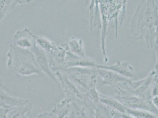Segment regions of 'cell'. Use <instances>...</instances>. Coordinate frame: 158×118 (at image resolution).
<instances>
[{"label": "cell", "mask_w": 158, "mask_h": 118, "mask_svg": "<svg viewBox=\"0 0 158 118\" xmlns=\"http://www.w3.org/2000/svg\"><path fill=\"white\" fill-rule=\"evenodd\" d=\"M158 25V7L155 1H142L131 23V34L136 40H144L148 48L155 44V32Z\"/></svg>", "instance_id": "1"}, {"label": "cell", "mask_w": 158, "mask_h": 118, "mask_svg": "<svg viewBox=\"0 0 158 118\" xmlns=\"http://www.w3.org/2000/svg\"><path fill=\"white\" fill-rule=\"evenodd\" d=\"M7 66L10 71L17 76L31 78L43 76L33 52L10 44L7 54Z\"/></svg>", "instance_id": "2"}, {"label": "cell", "mask_w": 158, "mask_h": 118, "mask_svg": "<svg viewBox=\"0 0 158 118\" xmlns=\"http://www.w3.org/2000/svg\"><path fill=\"white\" fill-rule=\"evenodd\" d=\"M57 71L65 74L83 94L90 89L97 87L99 76L97 68L69 67Z\"/></svg>", "instance_id": "3"}, {"label": "cell", "mask_w": 158, "mask_h": 118, "mask_svg": "<svg viewBox=\"0 0 158 118\" xmlns=\"http://www.w3.org/2000/svg\"><path fill=\"white\" fill-rule=\"evenodd\" d=\"M35 43L46 53L50 69L54 73L63 68L67 53L63 44L58 46L45 37L37 36H35Z\"/></svg>", "instance_id": "4"}, {"label": "cell", "mask_w": 158, "mask_h": 118, "mask_svg": "<svg viewBox=\"0 0 158 118\" xmlns=\"http://www.w3.org/2000/svg\"><path fill=\"white\" fill-rule=\"evenodd\" d=\"M114 89L116 92L114 98L126 108L147 111L153 113L158 117V110L152 103L151 100L134 95L119 85Z\"/></svg>", "instance_id": "5"}, {"label": "cell", "mask_w": 158, "mask_h": 118, "mask_svg": "<svg viewBox=\"0 0 158 118\" xmlns=\"http://www.w3.org/2000/svg\"><path fill=\"white\" fill-rule=\"evenodd\" d=\"M156 75V71L153 69L145 78L138 80H129L122 84V85L125 87L124 89L133 95L151 100L152 86Z\"/></svg>", "instance_id": "6"}, {"label": "cell", "mask_w": 158, "mask_h": 118, "mask_svg": "<svg viewBox=\"0 0 158 118\" xmlns=\"http://www.w3.org/2000/svg\"><path fill=\"white\" fill-rule=\"evenodd\" d=\"M127 1H108V19L114 22L116 38L125 19Z\"/></svg>", "instance_id": "7"}, {"label": "cell", "mask_w": 158, "mask_h": 118, "mask_svg": "<svg viewBox=\"0 0 158 118\" xmlns=\"http://www.w3.org/2000/svg\"><path fill=\"white\" fill-rule=\"evenodd\" d=\"M99 10L101 18V36H100V47L102 50L103 60L105 63H108L109 59L107 56L106 47V40L108 33V26L109 20L108 19V1H99Z\"/></svg>", "instance_id": "8"}, {"label": "cell", "mask_w": 158, "mask_h": 118, "mask_svg": "<svg viewBox=\"0 0 158 118\" xmlns=\"http://www.w3.org/2000/svg\"><path fill=\"white\" fill-rule=\"evenodd\" d=\"M28 100L19 98L14 96L12 92L4 85L0 79V107H17L29 103Z\"/></svg>", "instance_id": "9"}, {"label": "cell", "mask_w": 158, "mask_h": 118, "mask_svg": "<svg viewBox=\"0 0 158 118\" xmlns=\"http://www.w3.org/2000/svg\"><path fill=\"white\" fill-rule=\"evenodd\" d=\"M66 118H94V107L82 100H72L70 112Z\"/></svg>", "instance_id": "10"}, {"label": "cell", "mask_w": 158, "mask_h": 118, "mask_svg": "<svg viewBox=\"0 0 158 118\" xmlns=\"http://www.w3.org/2000/svg\"><path fill=\"white\" fill-rule=\"evenodd\" d=\"M55 76L57 79L59 83L61 86L64 93L65 94V98L70 101L76 99L83 100V93L80 91L79 89L72 83L65 74L60 71H56Z\"/></svg>", "instance_id": "11"}, {"label": "cell", "mask_w": 158, "mask_h": 118, "mask_svg": "<svg viewBox=\"0 0 158 118\" xmlns=\"http://www.w3.org/2000/svg\"><path fill=\"white\" fill-rule=\"evenodd\" d=\"M97 68L111 70L118 73L126 79L131 80H135V79L137 78L134 67L129 62L127 61L118 60L114 64L109 66L99 65L97 66Z\"/></svg>", "instance_id": "12"}, {"label": "cell", "mask_w": 158, "mask_h": 118, "mask_svg": "<svg viewBox=\"0 0 158 118\" xmlns=\"http://www.w3.org/2000/svg\"><path fill=\"white\" fill-rule=\"evenodd\" d=\"M13 44L21 49L31 50L36 45L35 35L33 34L27 28L19 30L14 36Z\"/></svg>", "instance_id": "13"}, {"label": "cell", "mask_w": 158, "mask_h": 118, "mask_svg": "<svg viewBox=\"0 0 158 118\" xmlns=\"http://www.w3.org/2000/svg\"><path fill=\"white\" fill-rule=\"evenodd\" d=\"M98 64L96 60L89 57H81L73 54L67 50L66 59L63 68L69 67H87V68H97Z\"/></svg>", "instance_id": "14"}, {"label": "cell", "mask_w": 158, "mask_h": 118, "mask_svg": "<svg viewBox=\"0 0 158 118\" xmlns=\"http://www.w3.org/2000/svg\"><path fill=\"white\" fill-rule=\"evenodd\" d=\"M31 51L33 52L36 62L41 72L43 74H46L50 79L53 80L57 83H59L55 74L50 69L48 59L44 51L37 45L34 46Z\"/></svg>", "instance_id": "15"}, {"label": "cell", "mask_w": 158, "mask_h": 118, "mask_svg": "<svg viewBox=\"0 0 158 118\" xmlns=\"http://www.w3.org/2000/svg\"><path fill=\"white\" fill-rule=\"evenodd\" d=\"M97 72L99 77L102 79V85L115 87L131 80L111 70L97 68Z\"/></svg>", "instance_id": "16"}, {"label": "cell", "mask_w": 158, "mask_h": 118, "mask_svg": "<svg viewBox=\"0 0 158 118\" xmlns=\"http://www.w3.org/2000/svg\"><path fill=\"white\" fill-rule=\"evenodd\" d=\"M63 45L66 47L67 50L73 54L81 57H87L84 43L81 39L72 37Z\"/></svg>", "instance_id": "17"}, {"label": "cell", "mask_w": 158, "mask_h": 118, "mask_svg": "<svg viewBox=\"0 0 158 118\" xmlns=\"http://www.w3.org/2000/svg\"><path fill=\"white\" fill-rule=\"evenodd\" d=\"M100 102L113 111L118 112L120 113H126L127 108L114 97L101 94L100 97Z\"/></svg>", "instance_id": "18"}, {"label": "cell", "mask_w": 158, "mask_h": 118, "mask_svg": "<svg viewBox=\"0 0 158 118\" xmlns=\"http://www.w3.org/2000/svg\"><path fill=\"white\" fill-rule=\"evenodd\" d=\"M31 0H1L0 1V21L18 5L30 3Z\"/></svg>", "instance_id": "19"}, {"label": "cell", "mask_w": 158, "mask_h": 118, "mask_svg": "<svg viewBox=\"0 0 158 118\" xmlns=\"http://www.w3.org/2000/svg\"><path fill=\"white\" fill-rule=\"evenodd\" d=\"M99 13H100L99 1H90L87 7V14L89 20L90 32H92L93 30L98 24L97 20Z\"/></svg>", "instance_id": "20"}, {"label": "cell", "mask_w": 158, "mask_h": 118, "mask_svg": "<svg viewBox=\"0 0 158 118\" xmlns=\"http://www.w3.org/2000/svg\"><path fill=\"white\" fill-rule=\"evenodd\" d=\"M71 102L67 99H64L56 105L52 112L57 118H66L70 112Z\"/></svg>", "instance_id": "21"}, {"label": "cell", "mask_w": 158, "mask_h": 118, "mask_svg": "<svg viewBox=\"0 0 158 118\" xmlns=\"http://www.w3.org/2000/svg\"><path fill=\"white\" fill-rule=\"evenodd\" d=\"M94 118H112L113 111L100 102L94 107Z\"/></svg>", "instance_id": "22"}, {"label": "cell", "mask_w": 158, "mask_h": 118, "mask_svg": "<svg viewBox=\"0 0 158 118\" xmlns=\"http://www.w3.org/2000/svg\"><path fill=\"white\" fill-rule=\"evenodd\" d=\"M126 113L131 115L135 118H157L156 115L153 113L144 110L132 109L127 108Z\"/></svg>", "instance_id": "23"}, {"label": "cell", "mask_w": 158, "mask_h": 118, "mask_svg": "<svg viewBox=\"0 0 158 118\" xmlns=\"http://www.w3.org/2000/svg\"><path fill=\"white\" fill-rule=\"evenodd\" d=\"M14 107H0V118H8V113Z\"/></svg>", "instance_id": "24"}, {"label": "cell", "mask_w": 158, "mask_h": 118, "mask_svg": "<svg viewBox=\"0 0 158 118\" xmlns=\"http://www.w3.org/2000/svg\"><path fill=\"white\" fill-rule=\"evenodd\" d=\"M37 118H57V116L51 112H44L43 113H41L37 116Z\"/></svg>", "instance_id": "25"}, {"label": "cell", "mask_w": 158, "mask_h": 118, "mask_svg": "<svg viewBox=\"0 0 158 118\" xmlns=\"http://www.w3.org/2000/svg\"><path fill=\"white\" fill-rule=\"evenodd\" d=\"M158 47V25L156 28L155 32V44H154V47Z\"/></svg>", "instance_id": "26"}, {"label": "cell", "mask_w": 158, "mask_h": 118, "mask_svg": "<svg viewBox=\"0 0 158 118\" xmlns=\"http://www.w3.org/2000/svg\"><path fill=\"white\" fill-rule=\"evenodd\" d=\"M154 49H155V51L156 53V65H155V67L154 69L155 70L158 77V47H155Z\"/></svg>", "instance_id": "27"}, {"label": "cell", "mask_w": 158, "mask_h": 118, "mask_svg": "<svg viewBox=\"0 0 158 118\" xmlns=\"http://www.w3.org/2000/svg\"><path fill=\"white\" fill-rule=\"evenodd\" d=\"M151 100L152 103L158 110V96H155L152 98Z\"/></svg>", "instance_id": "28"}, {"label": "cell", "mask_w": 158, "mask_h": 118, "mask_svg": "<svg viewBox=\"0 0 158 118\" xmlns=\"http://www.w3.org/2000/svg\"><path fill=\"white\" fill-rule=\"evenodd\" d=\"M112 118H121V113H118V112L113 111Z\"/></svg>", "instance_id": "29"}, {"label": "cell", "mask_w": 158, "mask_h": 118, "mask_svg": "<svg viewBox=\"0 0 158 118\" xmlns=\"http://www.w3.org/2000/svg\"><path fill=\"white\" fill-rule=\"evenodd\" d=\"M121 118H135L133 116L128 113H121Z\"/></svg>", "instance_id": "30"}, {"label": "cell", "mask_w": 158, "mask_h": 118, "mask_svg": "<svg viewBox=\"0 0 158 118\" xmlns=\"http://www.w3.org/2000/svg\"><path fill=\"white\" fill-rule=\"evenodd\" d=\"M156 1V4H157L158 7V1Z\"/></svg>", "instance_id": "31"}]
</instances>
